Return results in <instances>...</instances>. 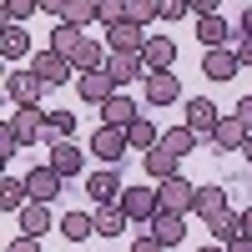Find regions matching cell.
I'll list each match as a JSON object with an SVG mask.
<instances>
[{
  "label": "cell",
  "instance_id": "f1b7e54d",
  "mask_svg": "<svg viewBox=\"0 0 252 252\" xmlns=\"http://www.w3.org/2000/svg\"><path fill=\"white\" fill-rule=\"evenodd\" d=\"M26 202H31V187L20 182V177H5V182H0V212H20Z\"/></svg>",
  "mask_w": 252,
  "mask_h": 252
},
{
  "label": "cell",
  "instance_id": "277c9868",
  "mask_svg": "<svg viewBox=\"0 0 252 252\" xmlns=\"http://www.w3.org/2000/svg\"><path fill=\"white\" fill-rule=\"evenodd\" d=\"M141 96H146V106H177V101H182V81L172 71H146Z\"/></svg>",
  "mask_w": 252,
  "mask_h": 252
},
{
  "label": "cell",
  "instance_id": "ffe728a7",
  "mask_svg": "<svg viewBox=\"0 0 252 252\" xmlns=\"http://www.w3.org/2000/svg\"><path fill=\"white\" fill-rule=\"evenodd\" d=\"M197 40H202V46H237V35L222 20V10L217 15H197Z\"/></svg>",
  "mask_w": 252,
  "mask_h": 252
},
{
  "label": "cell",
  "instance_id": "7c38bea8",
  "mask_svg": "<svg viewBox=\"0 0 252 252\" xmlns=\"http://www.w3.org/2000/svg\"><path fill=\"white\" fill-rule=\"evenodd\" d=\"M101 35H106L111 51H136V56L146 51V40H152V35H146V26H136V20H116V26H106Z\"/></svg>",
  "mask_w": 252,
  "mask_h": 252
},
{
  "label": "cell",
  "instance_id": "484cf974",
  "mask_svg": "<svg viewBox=\"0 0 252 252\" xmlns=\"http://www.w3.org/2000/svg\"><path fill=\"white\" fill-rule=\"evenodd\" d=\"M71 131H76V116H71V111H46V131H40V141H46V146L71 141Z\"/></svg>",
  "mask_w": 252,
  "mask_h": 252
},
{
  "label": "cell",
  "instance_id": "681fc988",
  "mask_svg": "<svg viewBox=\"0 0 252 252\" xmlns=\"http://www.w3.org/2000/svg\"><path fill=\"white\" fill-rule=\"evenodd\" d=\"M197 252H227V242H207V247H197Z\"/></svg>",
  "mask_w": 252,
  "mask_h": 252
},
{
  "label": "cell",
  "instance_id": "8fae6325",
  "mask_svg": "<svg viewBox=\"0 0 252 252\" xmlns=\"http://www.w3.org/2000/svg\"><path fill=\"white\" fill-rule=\"evenodd\" d=\"M157 197H161V207H172V212H192V202H197V182H187V177L177 172V177L157 182Z\"/></svg>",
  "mask_w": 252,
  "mask_h": 252
},
{
  "label": "cell",
  "instance_id": "2e32d148",
  "mask_svg": "<svg viewBox=\"0 0 252 252\" xmlns=\"http://www.w3.org/2000/svg\"><path fill=\"white\" fill-rule=\"evenodd\" d=\"M141 166H146V177H152V182H166V177H177L182 172V157L172 152V146H152V152H141Z\"/></svg>",
  "mask_w": 252,
  "mask_h": 252
},
{
  "label": "cell",
  "instance_id": "ba28073f",
  "mask_svg": "<svg viewBox=\"0 0 252 252\" xmlns=\"http://www.w3.org/2000/svg\"><path fill=\"white\" fill-rule=\"evenodd\" d=\"M237 71H242V61H237L232 46H207L202 51V76L207 81H232Z\"/></svg>",
  "mask_w": 252,
  "mask_h": 252
},
{
  "label": "cell",
  "instance_id": "f35d334b",
  "mask_svg": "<svg viewBox=\"0 0 252 252\" xmlns=\"http://www.w3.org/2000/svg\"><path fill=\"white\" fill-rule=\"evenodd\" d=\"M131 252H166V242H157V237H152V227H146V232L131 242Z\"/></svg>",
  "mask_w": 252,
  "mask_h": 252
},
{
  "label": "cell",
  "instance_id": "ac0fdd59",
  "mask_svg": "<svg viewBox=\"0 0 252 252\" xmlns=\"http://www.w3.org/2000/svg\"><path fill=\"white\" fill-rule=\"evenodd\" d=\"M141 61H146V71H172L177 66V40L172 35H152L146 51H141Z\"/></svg>",
  "mask_w": 252,
  "mask_h": 252
},
{
  "label": "cell",
  "instance_id": "e0dca14e",
  "mask_svg": "<svg viewBox=\"0 0 252 252\" xmlns=\"http://www.w3.org/2000/svg\"><path fill=\"white\" fill-rule=\"evenodd\" d=\"M121 192H126V187H121V177H116V166H101V172L86 177V197H91V202H116Z\"/></svg>",
  "mask_w": 252,
  "mask_h": 252
},
{
  "label": "cell",
  "instance_id": "ee69618b",
  "mask_svg": "<svg viewBox=\"0 0 252 252\" xmlns=\"http://www.w3.org/2000/svg\"><path fill=\"white\" fill-rule=\"evenodd\" d=\"M66 5H71V0H40V10H46V15H56V20L66 15Z\"/></svg>",
  "mask_w": 252,
  "mask_h": 252
},
{
  "label": "cell",
  "instance_id": "9c48e42d",
  "mask_svg": "<svg viewBox=\"0 0 252 252\" xmlns=\"http://www.w3.org/2000/svg\"><path fill=\"white\" fill-rule=\"evenodd\" d=\"M247 136H252V131H247V121L232 111V116H222V121H217V131L207 136V146L222 157V152H242V141H247Z\"/></svg>",
  "mask_w": 252,
  "mask_h": 252
},
{
  "label": "cell",
  "instance_id": "52a82bcc",
  "mask_svg": "<svg viewBox=\"0 0 252 252\" xmlns=\"http://www.w3.org/2000/svg\"><path fill=\"white\" fill-rule=\"evenodd\" d=\"M71 86H76V96H81V101H91V106H101L106 96H116V91H121L116 81H111V71H106V66H101V71H81Z\"/></svg>",
  "mask_w": 252,
  "mask_h": 252
},
{
  "label": "cell",
  "instance_id": "f6af8a7d",
  "mask_svg": "<svg viewBox=\"0 0 252 252\" xmlns=\"http://www.w3.org/2000/svg\"><path fill=\"white\" fill-rule=\"evenodd\" d=\"M237 116L247 121V131H252V96H242V101H237Z\"/></svg>",
  "mask_w": 252,
  "mask_h": 252
},
{
  "label": "cell",
  "instance_id": "74e56055",
  "mask_svg": "<svg viewBox=\"0 0 252 252\" xmlns=\"http://www.w3.org/2000/svg\"><path fill=\"white\" fill-rule=\"evenodd\" d=\"M161 5V20H182V15H192V5L187 0H157Z\"/></svg>",
  "mask_w": 252,
  "mask_h": 252
},
{
  "label": "cell",
  "instance_id": "5b68a950",
  "mask_svg": "<svg viewBox=\"0 0 252 252\" xmlns=\"http://www.w3.org/2000/svg\"><path fill=\"white\" fill-rule=\"evenodd\" d=\"M5 131H10L20 146H35L40 131H46V111H40V106H15V116L5 121Z\"/></svg>",
  "mask_w": 252,
  "mask_h": 252
},
{
  "label": "cell",
  "instance_id": "3957f363",
  "mask_svg": "<svg viewBox=\"0 0 252 252\" xmlns=\"http://www.w3.org/2000/svg\"><path fill=\"white\" fill-rule=\"evenodd\" d=\"M182 121H187V126H192V131L207 141V136L217 131L222 111H217V101H212V96H187V101H182Z\"/></svg>",
  "mask_w": 252,
  "mask_h": 252
},
{
  "label": "cell",
  "instance_id": "83f0119b",
  "mask_svg": "<svg viewBox=\"0 0 252 252\" xmlns=\"http://www.w3.org/2000/svg\"><path fill=\"white\" fill-rule=\"evenodd\" d=\"M207 227H212V242H232V237H242V212H217V217H207Z\"/></svg>",
  "mask_w": 252,
  "mask_h": 252
},
{
  "label": "cell",
  "instance_id": "44dd1931",
  "mask_svg": "<svg viewBox=\"0 0 252 252\" xmlns=\"http://www.w3.org/2000/svg\"><path fill=\"white\" fill-rule=\"evenodd\" d=\"M106 56H111V46H101V40H81V46L71 51V66H76V76L81 71H101V66H106Z\"/></svg>",
  "mask_w": 252,
  "mask_h": 252
},
{
  "label": "cell",
  "instance_id": "d590c367",
  "mask_svg": "<svg viewBox=\"0 0 252 252\" xmlns=\"http://www.w3.org/2000/svg\"><path fill=\"white\" fill-rule=\"evenodd\" d=\"M126 20L152 26V20H161V5H157V0H126Z\"/></svg>",
  "mask_w": 252,
  "mask_h": 252
},
{
  "label": "cell",
  "instance_id": "7bdbcfd3",
  "mask_svg": "<svg viewBox=\"0 0 252 252\" xmlns=\"http://www.w3.org/2000/svg\"><path fill=\"white\" fill-rule=\"evenodd\" d=\"M187 5H192V15H217L222 0H187Z\"/></svg>",
  "mask_w": 252,
  "mask_h": 252
},
{
  "label": "cell",
  "instance_id": "9a60e30c",
  "mask_svg": "<svg viewBox=\"0 0 252 252\" xmlns=\"http://www.w3.org/2000/svg\"><path fill=\"white\" fill-rule=\"evenodd\" d=\"M106 71H111L116 86H131V81H146V61L136 51H111L106 56Z\"/></svg>",
  "mask_w": 252,
  "mask_h": 252
},
{
  "label": "cell",
  "instance_id": "d6a6232c",
  "mask_svg": "<svg viewBox=\"0 0 252 252\" xmlns=\"http://www.w3.org/2000/svg\"><path fill=\"white\" fill-rule=\"evenodd\" d=\"M35 10H40V0H0V15H5V26H26Z\"/></svg>",
  "mask_w": 252,
  "mask_h": 252
},
{
  "label": "cell",
  "instance_id": "cb8c5ba5",
  "mask_svg": "<svg viewBox=\"0 0 252 252\" xmlns=\"http://www.w3.org/2000/svg\"><path fill=\"white\" fill-rule=\"evenodd\" d=\"M51 166L61 177H81V172H86V157H81V146L61 141V146H51Z\"/></svg>",
  "mask_w": 252,
  "mask_h": 252
},
{
  "label": "cell",
  "instance_id": "d4e9b609",
  "mask_svg": "<svg viewBox=\"0 0 252 252\" xmlns=\"http://www.w3.org/2000/svg\"><path fill=\"white\" fill-rule=\"evenodd\" d=\"M0 56L5 61H26L31 56V31L26 26H5L0 31Z\"/></svg>",
  "mask_w": 252,
  "mask_h": 252
},
{
  "label": "cell",
  "instance_id": "6da1fadb",
  "mask_svg": "<svg viewBox=\"0 0 252 252\" xmlns=\"http://www.w3.org/2000/svg\"><path fill=\"white\" fill-rule=\"evenodd\" d=\"M46 91H51V81L40 76L35 66H15V71L5 76V96L15 101V106H40Z\"/></svg>",
  "mask_w": 252,
  "mask_h": 252
},
{
  "label": "cell",
  "instance_id": "60d3db41",
  "mask_svg": "<svg viewBox=\"0 0 252 252\" xmlns=\"http://www.w3.org/2000/svg\"><path fill=\"white\" fill-rule=\"evenodd\" d=\"M5 252H40V237H26V232H20V237H10Z\"/></svg>",
  "mask_w": 252,
  "mask_h": 252
},
{
  "label": "cell",
  "instance_id": "7402d4cb",
  "mask_svg": "<svg viewBox=\"0 0 252 252\" xmlns=\"http://www.w3.org/2000/svg\"><path fill=\"white\" fill-rule=\"evenodd\" d=\"M126 222H131V217H126L121 202H96V232H101V237H121Z\"/></svg>",
  "mask_w": 252,
  "mask_h": 252
},
{
  "label": "cell",
  "instance_id": "4316f807",
  "mask_svg": "<svg viewBox=\"0 0 252 252\" xmlns=\"http://www.w3.org/2000/svg\"><path fill=\"white\" fill-rule=\"evenodd\" d=\"M61 232H66L71 242H86L96 232V212H61Z\"/></svg>",
  "mask_w": 252,
  "mask_h": 252
},
{
  "label": "cell",
  "instance_id": "f907efd6",
  "mask_svg": "<svg viewBox=\"0 0 252 252\" xmlns=\"http://www.w3.org/2000/svg\"><path fill=\"white\" fill-rule=\"evenodd\" d=\"M242 157H247V161H252V136H247V141H242Z\"/></svg>",
  "mask_w": 252,
  "mask_h": 252
},
{
  "label": "cell",
  "instance_id": "30bf717a",
  "mask_svg": "<svg viewBox=\"0 0 252 252\" xmlns=\"http://www.w3.org/2000/svg\"><path fill=\"white\" fill-rule=\"evenodd\" d=\"M61 177L51 161H40V166H31L26 172V187H31V202H61Z\"/></svg>",
  "mask_w": 252,
  "mask_h": 252
},
{
  "label": "cell",
  "instance_id": "bcb514c9",
  "mask_svg": "<svg viewBox=\"0 0 252 252\" xmlns=\"http://www.w3.org/2000/svg\"><path fill=\"white\" fill-rule=\"evenodd\" d=\"M227 252H252V237L242 232V237H232V242H227Z\"/></svg>",
  "mask_w": 252,
  "mask_h": 252
},
{
  "label": "cell",
  "instance_id": "d6986e66",
  "mask_svg": "<svg viewBox=\"0 0 252 252\" xmlns=\"http://www.w3.org/2000/svg\"><path fill=\"white\" fill-rule=\"evenodd\" d=\"M51 227H56L51 202H26V207H20V232H26V237H46Z\"/></svg>",
  "mask_w": 252,
  "mask_h": 252
},
{
  "label": "cell",
  "instance_id": "7dc6e473",
  "mask_svg": "<svg viewBox=\"0 0 252 252\" xmlns=\"http://www.w3.org/2000/svg\"><path fill=\"white\" fill-rule=\"evenodd\" d=\"M237 35H252V5L242 10V20H237Z\"/></svg>",
  "mask_w": 252,
  "mask_h": 252
},
{
  "label": "cell",
  "instance_id": "603a6c76",
  "mask_svg": "<svg viewBox=\"0 0 252 252\" xmlns=\"http://www.w3.org/2000/svg\"><path fill=\"white\" fill-rule=\"evenodd\" d=\"M101 121H106V126H131L136 121V101L131 96H106V101H101Z\"/></svg>",
  "mask_w": 252,
  "mask_h": 252
},
{
  "label": "cell",
  "instance_id": "5bb4252c",
  "mask_svg": "<svg viewBox=\"0 0 252 252\" xmlns=\"http://www.w3.org/2000/svg\"><path fill=\"white\" fill-rule=\"evenodd\" d=\"M31 66L40 71V76H46L51 81V86H66V81H76V66H71V56H61V51H35V61H31Z\"/></svg>",
  "mask_w": 252,
  "mask_h": 252
},
{
  "label": "cell",
  "instance_id": "836d02e7",
  "mask_svg": "<svg viewBox=\"0 0 252 252\" xmlns=\"http://www.w3.org/2000/svg\"><path fill=\"white\" fill-rule=\"evenodd\" d=\"M126 136H131V146H136V152H152V146L161 141V131H157L152 121H141V116H136L131 126H126Z\"/></svg>",
  "mask_w": 252,
  "mask_h": 252
},
{
  "label": "cell",
  "instance_id": "1f68e13d",
  "mask_svg": "<svg viewBox=\"0 0 252 252\" xmlns=\"http://www.w3.org/2000/svg\"><path fill=\"white\" fill-rule=\"evenodd\" d=\"M197 141H202V136H197V131H192L187 121H182V126H172V131H161V146H172L177 157H187V152H192Z\"/></svg>",
  "mask_w": 252,
  "mask_h": 252
},
{
  "label": "cell",
  "instance_id": "8d00e7d4",
  "mask_svg": "<svg viewBox=\"0 0 252 252\" xmlns=\"http://www.w3.org/2000/svg\"><path fill=\"white\" fill-rule=\"evenodd\" d=\"M96 10H101V31H106L116 20H126V0H96Z\"/></svg>",
  "mask_w": 252,
  "mask_h": 252
},
{
  "label": "cell",
  "instance_id": "7a4b0ae2",
  "mask_svg": "<svg viewBox=\"0 0 252 252\" xmlns=\"http://www.w3.org/2000/svg\"><path fill=\"white\" fill-rule=\"evenodd\" d=\"M126 152H131V136H126V126H106V121H101V126H96V136H91V157H101L106 166H121Z\"/></svg>",
  "mask_w": 252,
  "mask_h": 252
},
{
  "label": "cell",
  "instance_id": "f546056e",
  "mask_svg": "<svg viewBox=\"0 0 252 252\" xmlns=\"http://www.w3.org/2000/svg\"><path fill=\"white\" fill-rule=\"evenodd\" d=\"M81 40H86V31L81 26H71V20H56V31H51V51H61V56H71Z\"/></svg>",
  "mask_w": 252,
  "mask_h": 252
},
{
  "label": "cell",
  "instance_id": "b9f144b4",
  "mask_svg": "<svg viewBox=\"0 0 252 252\" xmlns=\"http://www.w3.org/2000/svg\"><path fill=\"white\" fill-rule=\"evenodd\" d=\"M232 51H237V61H242V66L252 71V35H237V46H232Z\"/></svg>",
  "mask_w": 252,
  "mask_h": 252
},
{
  "label": "cell",
  "instance_id": "c3c4849f",
  "mask_svg": "<svg viewBox=\"0 0 252 252\" xmlns=\"http://www.w3.org/2000/svg\"><path fill=\"white\" fill-rule=\"evenodd\" d=\"M242 232L252 237V207H242Z\"/></svg>",
  "mask_w": 252,
  "mask_h": 252
},
{
  "label": "cell",
  "instance_id": "4dcf8cb0",
  "mask_svg": "<svg viewBox=\"0 0 252 252\" xmlns=\"http://www.w3.org/2000/svg\"><path fill=\"white\" fill-rule=\"evenodd\" d=\"M192 212H197V217H217V212H227V192H222V187H197Z\"/></svg>",
  "mask_w": 252,
  "mask_h": 252
},
{
  "label": "cell",
  "instance_id": "8992f818",
  "mask_svg": "<svg viewBox=\"0 0 252 252\" xmlns=\"http://www.w3.org/2000/svg\"><path fill=\"white\" fill-rule=\"evenodd\" d=\"M116 202L126 207V217H131V222H152V217L161 212V197H157V187H126V192H121Z\"/></svg>",
  "mask_w": 252,
  "mask_h": 252
},
{
  "label": "cell",
  "instance_id": "ab89813d",
  "mask_svg": "<svg viewBox=\"0 0 252 252\" xmlns=\"http://www.w3.org/2000/svg\"><path fill=\"white\" fill-rule=\"evenodd\" d=\"M0 157H5V161H15V157H20V141L5 131V126H0Z\"/></svg>",
  "mask_w": 252,
  "mask_h": 252
},
{
  "label": "cell",
  "instance_id": "4fadbf2b",
  "mask_svg": "<svg viewBox=\"0 0 252 252\" xmlns=\"http://www.w3.org/2000/svg\"><path fill=\"white\" fill-rule=\"evenodd\" d=\"M152 227V237L157 242H166V247H182L187 242V212H172V207H161V212L146 222Z\"/></svg>",
  "mask_w": 252,
  "mask_h": 252
},
{
  "label": "cell",
  "instance_id": "e575fe53",
  "mask_svg": "<svg viewBox=\"0 0 252 252\" xmlns=\"http://www.w3.org/2000/svg\"><path fill=\"white\" fill-rule=\"evenodd\" d=\"M61 20H71V26H81V31H86V26H96V20H101V10H96V0H71Z\"/></svg>",
  "mask_w": 252,
  "mask_h": 252
}]
</instances>
